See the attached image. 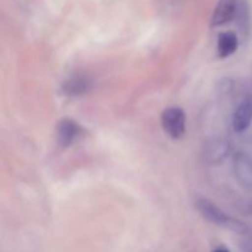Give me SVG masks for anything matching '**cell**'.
<instances>
[{
  "label": "cell",
  "instance_id": "obj_1",
  "mask_svg": "<svg viewBox=\"0 0 252 252\" xmlns=\"http://www.w3.org/2000/svg\"><path fill=\"white\" fill-rule=\"evenodd\" d=\"M196 208L199 212V214L206 220H208L209 223H213L216 225L230 229V230L238 231V233H246L248 231V228H246L245 224L231 218L230 216H228L225 212L221 211L217 204H214L209 199L203 198V197L198 198L196 201Z\"/></svg>",
  "mask_w": 252,
  "mask_h": 252
},
{
  "label": "cell",
  "instance_id": "obj_2",
  "mask_svg": "<svg viewBox=\"0 0 252 252\" xmlns=\"http://www.w3.org/2000/svg\"><path fill=\"white\" fill-rule=\"evenodd\" d=\"M161 125L165 133L172 139H180L186 132V115L180 107H169L162 112Z\"/></svg>",
  "mask_w": 252,
  "mask_h": 252
},
{
  "label": "cell",
  "instance_id": "obj_3",
  "mask_svg": "<svg viewBox=\"0 0 252 252\" xmlns=\"http://www.w3.org/2000/svg\"><path fill=\"white\" fill-rule=\"evenodd\" d=\"M233 170L236 181L246 191L252 192V157L240 152L234 157Z\"/></svg>",
  "mask_w": 252,
  "mask_h": 252
},
{
  "label": "cell",
  "instance_id": "obj_4",
  "mask_svg": "<svg viewBox=\"0 0 252 252\" xmlns=\"http://www.w3.org/2000/svg\"><path fill=\"white\" fill-rule=\"evenodd\" d=\"M238 5L239 0H219L212 15V26H221L230 22L238 11Z\"/></svg>",
  "mask_w": 252,
  "mask_h": 252
},
{
  "label": "cell",
  "instance_id": "obj_5",
  "mask_svg": "<svg viewBox=\"0 0 252 252\" xmlns=\"http://www.w3.org/2000/svg\"><path fill=\"white\" fill-rule=\"evenodd\" d=\"M79 132H80V127L73 120L64 118L57 126V142L61 147H69L75 142Z\"/></svg>",
  "mask_w": 252,
  "mask_h": 252
},
{
  "label": "cell",
  "instance_id": "obj_6",
  "mask_svg": "<svg viewBox=\"0 0 252 252\" xmlns=\"http://www.w3.org/2000/svg\"><path fill=\"white\" fill-rule=\"evenodd\" d=\"M252 122V98H245L236 107L233 115V128L235 132H245Z\"/></svg>",
  "mask_w": 252,
  "mask_h": 252
},
{
  "label": "cell",
  "instance_id": "obj_7",
  "mask_svg": "<svg viewBox=\"0 0 252 252\" xmlns=\"http://www.w3.org/2000/svg\"><path fill=\"white\" fill-rule=\"evenodd\" d=\"M230 152L229 143L224 139H213L204 148V158L208 162L216 164L221 161Z\"/></svg>",
  "mask_w": 252,
  "mask_h": 252
},
{
  "label": "cell",
  "instance_id": "obj_8",
  "mask_svg": "<svg viewBox=\"0 0 252 252\" xmlns=\"http://www.w3.org/2000/svg\"><path fill=\"white\" fill-rule=\"evenodd\" d=\"M239 39L234 32L226 31L221 32L218 36V43H217V49H218V56L220 58H228L231 54H234L238 49Z\"/></svg>",
  "mask_w": 252,
  "mask_h": 252
},
{
  "label": "cell",
  "instance_id": "obj_9",
  "mask_svg": "<svg viewBox=\"0 0 252 252\" xmlns=\"http://www.w3.org/2000/svg\"><path fill=\"white\" fill-rule=\"evenodd\" d=\"M90 89V81L85 76H73L68 79L63 86L65 95L68 96H81Z\"/></svg>",
  "mask_w": 252,
  "mask_h": 252
},
{
  "label": "cell",
  "instance_id": "obj_10",
  "mask_svg": "<svg viewBox=\"0 0 252 252\" xmlns=\"http://www.w3.org/2000/svg\"><path fill=\"white\" fill-rule=\"evenodd\" d=\"M241 252H252V235L246 236L245 240L241 243Z\"/></svg>",
  "mask_w": 252,
  "mask_h": 252
},
{
  "label": "cell",
  "instance_id": "obj_11",
  "mask_svg": "<svg viewBox=\"0 0 252 252\" xmlns=\"http://www.w3.org/2000/svg\"><path fill=\"white\" fill-rule=\"evenodd\" d=\"M212 252H230V250H229V249H226V248H224V246H220V248L214 249V250Z\"/></svg>",
  "mask_w": 252,
  "mask_h": 252
}]
</instances>
